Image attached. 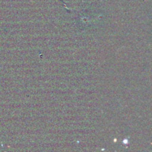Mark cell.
<instances>
[{"label":"cell","mask_w":152,"mask_h":152,"mask_svg":"<svg viewBox=\"0 0 152 152\" xmlns=\"http://www.w3.org/2000/svg\"><path fill=\"white\" fill-rule=\"evenodd\" d=\"M123 143H126V144H127V143H128V140L125 139L124 140H123Z\"/></svg>","instance_id":"obj_1"}]
</instances>
